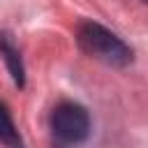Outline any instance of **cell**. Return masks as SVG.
I'll list each match as a JSON object with an SVG mask.
<instances>
[{
    "label": "cell",
    "instance_id": "6da1fadb",
    "mask_svg": "<svg viewBox=\"0 0 148 148\" xmlns=\"http://www.w3.org/2000/svg\"><path fill=\"white\" fill-rule=\"evenodd\" d=\"M79 46L83 53H88L90 58L104 62V65H113V67H123L132 60V49L111 30L97 25V23H81L79 32H76Z\"/></svg>",
    "mask_w": 148,
    "mask_h": 148
},
{
    "label": "cell",
    "instance_id": "7a4b0ae2",
    "mask_svg": "<svg viewBox=\"0 0 148 148\" xmlns=\"http://www.w3.org/2000/svg\"><path fill=\"white\" fill-rule=\"evenodd\" d=\"M90 132L88 111L76 102H60L51 113V134L60 146H76Z\"/></svg>",
    "mask_w": 148,
    "mask_h": 148
},
{
    "label": "cell",
    "instance_id": "3957f363",
    "mask_svg": "<svg viewBox=\"0 0 148 148\" xmlns=\"http://www.w3.org/2000/svg\"><path fill=\"white\" fill-rule=\"evenodd\" d=\"M0 141L7 143L9 148H23L21 146V139H18V132L14 127V120L7 111V106L0 102Z\"/></svg>",
    "mask_w": 148,
    "mask_h": 148
},
{
    "label": "cell",
    "instance_id": "277c9868",
    "mask_svg": "<svg viewBox=\"0 0 148 148\" xmlns=\"http://www.w3.org/2000/svg\"><path fill=\"white\" fill-rule=\"evenodd\" d=\"M0 51L5 53V60H7V65H9V69H12V76H14V81L16 83H23V67H21V58H18V51L2 37L0 39Z\"/></svg>",
    "mask_w": 148,
    "mask_h": 148
}]
</instances>
